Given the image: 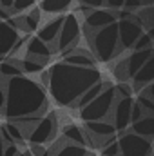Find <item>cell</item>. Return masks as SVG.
I'll return each mask as SVG.
<instances>
[{"label":"cell","instance_id":"6da1fadb","mask_svg":"<svg viewBox=\"0 0 154 156\" xmlns=\"http://www.w3.org/2000/svg\"><path fill=\"white\" fill-rule=\"evenodd\" d=\"M45 91L53 96V100L62 107H71L76 104V100L94 83L102 80V75L96 67L93 69H82L73 67L64 62L53 64L47 71Z\"/></svg>","mask_w":154,"mask_h":156},{"label":"cell","instance_id":"7a4b0ae2","mask_svg":"<svg viewBox=\"0 0 154 156\" xmlns=\"http://www.w3.org/2000/svg\"><path fill=\"white\" fill-rule=\"evenodd\" d=\"M4 116L7 118V122L24 116H44V113L47 111V91L31 76H13L4 82Z\"/></svg>","mask_w":154,"mask_h":156},{"label":"cell","instance_id":"3957f363","mask_svg":"<svg viewBox=\"0 0 154 156\" xmlns=\"http://www.w3.org/2000/svg\"><path fill=\"white\" fill-rule=\"evenodd\" d=\"M89 33V44L94 53V56L100 62H109L120 53L118 47V26L111 24L107 27H102L98 31H87ZM93 56V58H94Z\"/></svg>","mask_w":154,"mask_h":156},{"label":"cell","instance_id":"277c9868","mask_svg":"<svg viewBox=\"0 0 154 156\" xmlns=\"http://www.w3.org/2000/svg\"><path fill=\"white\" fill-rule=\"evenodd\" d=\"M116 102V93L113 85H107L93 102H89L85 107H82L78 111L80 120H83L85 123L87 122H100V120H107L111 116V111H113V105Z\"/></svg>","mask_w":154,"mask_h":156},{"label":"cell","instance_id":"5b68a950","mask_svg":"<svg viewBox=\"0 0 154 156\" xmlns=\"http://www.w3.org/2000/svg\"><path fill=\"white\" fill-rule=\"evenodd\" d=\"M78 38H80V18L76 13H69L62 20V27L56 38V51L65 55L71 49H76Z\"/></svg>","mask_w":154,"mask_h":156},{"label":"cell","instance_id":"8992f818","mask_svg":"<svg viewBox=\"0 0 154 156\" xmlns=\"http://www.w3.org/2000/svg\"><path fill=\"white\" fill-rule=\"evenodd\" d=\"M118 151L120 156H151L152 154V142L136 136L131 131L118 134Z\"/></svg>","mask_w":154,"mask_h":156},{"label":"cell","instance_id":"52a82bcc","mask_svg":"<svg viewBox=\"0 0 154 156\" xmlns=\"http://www.w3.org/2000/svg\"><path fill=\"white\" fill-rule=\"evenodd\" d=\"M151 58H152V49H143V51H132L123 62H120V66L116 69V75L121 80V83L127 82V80H131L140 71V67L147 60H151Z\"/></svg>","mask_w":154,"mask_h":156},{"label":"cell","instance_id":"ba28073f","mask_svg":"<svg viewBox=\"0 0 154 156\" xmlns=\"http://www.w3.org/2000/svg\"><path fill=\"white\" fill-rule=\"evenodd\" d=\"M54 134H56V116L49 113L40 118L37 125H33V129L27 134V140L31 145H45L54 138Z\"/></svg>","mask_w":154,"mask_h":156},{"label":"cell","instance_id":"9c48e42d","mask_svg":"<svg viewBox=\"0 0 154 156\" xmlns=\"http://www.w3.org/2000/svg\"><path fill=\"white\" fill-rule=\"evenodd\" d=\"M116 26H118V47H120V51L132 49L134 42L143 33L142 26L138 24V18H134V20H118Z\"/></svg>","mask_w":154,"mask_h":156},{"label":"cell","instance_id":"30bf717a","mask_svg":"<svg viewBox=\"0 0 154 156\" xmlns=\"http://www.w3.org/2000/svg\"><path fill=\"white\" fill-rule=\"evenodd\" d=\"M134 98H116L114 105H113V127H114L116 134L125 133L127 127L131 125V107H132Z\"/></svg>","mask_w":154,"mask_h":156},{"label":"cell","instance_id":"8fae6325","mask_svg":"<svg viewBox=\"0 0 154 156\" xmlns=\"http://www.w3.org/2000/svg\"><path fill=\"white\" fill-rule=\"evenodd\" d=\"M83 24H85V29L87 31H98L102 27H107L111 24L118 22L116 20V13L114 11H109V9H93L87 16L82 18Z\"/></svg>","mask_w":154,"mask_h":156},{"label":"cell","instance_id":"7c38bea8","mask_svg":"<svg viewBox=\"0 0 154 156\" xmlns=\"http://www.w3.org/2000/svg\"><path fill=\"white\" fill-rule=\"evenodd\" d=\"M53 55V49L51 45L44 44L40 38L37 37H29L26 42V58H31V60H37L42 64H47V60L51 58Z\"/></svg>","mask_w":154,"mask_h":156},{"label":"cell","instance_id":"4fadbf2b","mask_svg":"<svg viewBox=\"0 0 154 156\" xmlns=\"http://www.w3.org/2000/svg\"><path fill=\"white\" fill-rule=\"evenodd\" d=\"M111 136H116V131L109 120H100V122H87L85 123V138H98V140H107Z\"/></svg>","mask_w":154,"mask_h":156},{"label":"cell","instance_id":"5bb4252c","mask_svg":"<svg viewBox=\"0 0 154 156\" xmlns=\"http://www.w3.org/2000/svg\"><path fill=\"white\" fill-rule=\"evenodd\" d=\"M64 64L67 66H73V67H82V69H93L96 67V60L93 58V55H89L87 51H82V49H71L64 55Z\"/></svg>","mask_w":154,"mask_h":156},{"label":"cell","instance_id":"9a60e30c","mask_svg":"<svg viewBox=\"0 0 154 156\" xmlns=\"http://www.w3.org/2000/svg\"><path fill=\"white\" fill-rule=\"evenodd\" d=\"M20 38V33L13 29L7 22H0V62L11 53L15 42Z\"/></svg>","mask_w":154,"mask_h":156},{"label":"cell","instance_id":"2e32d148","mask_svg":"<svg viewBox=\"0 0 154 156\" xmlns=\"http://www.w3.org/2000/svg\"><path fill=\"white\" fill-rule=\"evenodd\" d=\"M152 75H154V58H151V60H147L140 67V71L134 76L131 78V89H132V93H140L145 85L152 83V78H154Z\"/></svg>","mask_w":154,"mask_h":156},{"label":"cell","instance_id":"e0dca14e","mask_svg":"<svg viewBox=\"0 0 154 156\" xmlns=\"http://www.w3.org/2000/svg\"><path fill=\"white\" fill-rule=\"evenodd\" d=\"M62 20H64V16H56V18L49 20L47 24H44L38 29L37 38H40L44 44H47V45L53 44V42H56L58 33H60V27H62Z\"/></svg>","mask_w":154,"mask_h":156},{"label":"cell","instance_id":"ac0fdd59","mask_svg":"<svg viewBox=\"0 0 154 156\" xmlns=\"http://www.w3.org/2000/svg\"><path fill=\"white\" fill-rule=\"evenodd\" d=\"M131 133H134L140 138L151 140L152 142V134H154V116H143L138 122L131 123Z\"/></svg>","mask_w":154,"mask_h":156},{"label":"cell","instance_id":"d6986e66","mask_svg":"<svg viewBox=\"0 0 154 156\" xmlns=\"http://www.w3.org/2000/svg\"><path fill=\"white\" fill-rule=\"evenodd\" d=\"M62 136H64V142L67 144H75L80 147H85L87 145V138H85V131L82 127H78L75 123H69L62 129Z\"/></svg>","mask_w":154,"mask_h":156},{"label":"cell","instance_id":"ffe728a7","mask_svg":"<svg viewBox=\"0 0 154 156\" xmlns=\"http://www.w3.org/2000/svg\"><path fill=\"white\" fill-rule=\"evenodd\" d=\"M51 151V156H87V149L85 147H80V145H75V144H67V142H58V145Z\"/></svg>","mask_w":154,"mask_h":156},{"label":"cell","instance_id":"44dd1931","mask_svg":"<svg viewBox=\"0 0 154 156\" xmlns=\"http://www.w3.org/2000/svg\"><path fill=\"white\" fill-rule=\"evenodd\" d=\"M18 75H22L18 58H4L0 62V80L2 82H5L13 76H18Z\"/></svg>","mask_w":154,"mask_h":156},{"label":"cell","instance_id":"7402d4cb","mask_svg":"<svg viewBox=\"0 0 154 156\" xmlns=\"http://www.w3.org/2000/svg\"><path fill=\"white\" fill-rule=\"evenodd\" d=\"M75 0H42L40 2V11L49 13V15H56V13H64L73 5Z\"/></svg>","mask_w":154,"mask_h":156},{"label":"cell","instance_id":"603a6c76","mask_svg":"<svg viewBox=\"0 0 154 156\" xmlns=\"http://www.w3.org/2000/svg\"><path fill=\"white\" fill-rule=\"evenodd\" d=\"M107 85H109V83H105L103 80H100L98 83L91 85V87H89V89H87V91H85V93H83V94H82V96H80V98L76 100L75 107H78V109L85 107V105H87L89 102H93V100H94V98H96V96H98V94H100V93H102L105 87H107Z\"/></svg>","mask_w":154,"mask_h":156},{"label":"cell","instance_id":"cb8c5ba5","mask_svg":"<svg viewBox=\"0 0 154 156\" xmlns=\"http://www.w3.org/2000/svg\"><path fill=\"white\" fill-rule=\"evenodd\" d=\"M20 69H22V75L26 73V76H29V75L44 73L45 64L37 62V60H31V58H22V60H20Z\"/></svg>","mask_w":154,"mask_h":156},{"label":"cell","instance_id":"d4e9b609","mask_svg":"<svg viewBox=\"0 0 154 156\" xmlns=\"http://www.w3.org/2000/svg\"><path fill=\"white\" fill-rule=\"evenodd\" d=\"M4 129L7 131V134L11 136V140H13V144H24V140H26V134H24V131L16 125V123H13V122H7L5 125H4Z\"/></svg>","mask_w":154,"mask_h":156},{"label":"cell","instance_id":"484cf974","mask_svg":"<svg viewBox=\"0 0 154 156\" xmlns=\"http://www.w3.org/2000/svg\"><path fill=\"white\" fill-rule=\"evenodd\" d=\"M143 49H152V35L145 31L138 37V40L132 45V51H143Z\"/></svg>","mask_w":154,"mask_h":156},{"label":"cell","instance_id":"4316f807","mask_svg":"<svg viewBox=\"0 0 154 156\" xmlns=\"http://www.w3.org/2000/svg\"><path fill=\"white\" fill-rule=\"evenodd\" d=\"M33 7H35V0H13L11 11H15V13H26V11H29Z\"/></svg>","mask_w":154,"mask_h":156},{"label":"cell","instance_id":"83f0119b","mask_svg":"<svg viewBox=\"0 0 154 156\" xmlns=\"http://www.w3.org/2000/svg\"><path fill=\"white\" fill-rule=\"evenodd\" d=\"M143 111H145V115L147 116H152V113H154V100L152 98H145V96H142V94H138V98L134 100Z\"/></svg>","mask_w":154,"mask_h":156},{"label":"cell","instance_id":"f1b7e54d","mask_svg":"<svg viewBox=\"0 0 154 156\" xmlns=\"http://www.w3.org/2000/svg\"><path fill=\"white\" fill-rule=\"evenodd\" d=\"M22 20H24V27H26V33H35V31H38V20H35L33 16H29L27 13H24L22 15Z\"/></svg>","mask_w":154,"mask_h":156},{"label":"cell","instance_id":"f546056e","mask_svg":"<svg viewBox=\"0 0 154 156\" xmlns=\"http://www.w3.org/2000/svg\"><path fill=\"white\" fill-rule=\"evenodd\" d=\"M116 98H132V89L131 83H118L114 87Z\"/></svg>","mask_w":154,"mask_h":156},{"label":"cell","instance_id":"4dcf8cb0","mask_svg":"<svg viewBox=\"0 0 154 156\" xmlns=\"http://www.w3.org/2000/svg\"><path fill=\"white\" fill-rule=\"evenodd\" d=\"M143 116H147V115H145V111H143L136 102H132V107H131V123L138 122L140 118H143ZM129 127H131V125H129Z\"/></svg>","mask_w":154,"mask_h":156},{"label":"cell","instance_id":"1f68e13d","mask_svg":"<svg viewBox=\"0 0 154 156\" xmlns=\"http://www.w3.org/2000/svg\"><path fill=\"white\" fill-rule=\"evenodd\" d=\"M123 2H125V0H103V5H105L109 11H114V13H118V11H121Z\"/></svg>","mask_w":154,"mask_h":156},{"label":"cell","instance_id":"d6a6232c","mask_svg":"<svg viewBox=\"0 0 154 156\" xmlns=\"http://www.w3.org/2000/svg\"><path fill=\"white\" fill-rule=\"evenodd\" d=\"M80 5L87 7V9H102L103 7V0H78Z\"/></svg>","mask_w":154,"mask_h":156},{"label":"cell","instance_id":"836d02e7","mask_svg":"<svg viewBox=\"0 0 154 156\" xmlns=\"http://www.w3.org/2000/svg\"><path fill=\"white\" fill-rule=\"evenodd\" d=\"M102 156H120V151H118V142H113L109 145L103 147L102 151Z\"/></svg>","mask_w":154,"mask_h":156},{"label":"cell","instance_id":"e575fe53","mask_svg":"<svg viewBox=\"0 0 154 156\" xmlns=\"http://www.w3.org/2000/svg\"><path fill=\"white\" fill-rule=\"evenodd\" d=\"M18 153H20L18 145H16V144H11V145H5V147H4V153H2V156H16Z\"/></svg>","mask_w":154,"mask_h":156},{"label":"cell","instance_id":"d590c367","mask_svg":"<svg viewBox=\"0 0 154 156\" xmlns=\"http://www.w3.org/2000/svg\"><path fill=\"white\" fill-rule=\"evenodd\" d=\"M45 145H31V149H29V153L31 156H44L45 154Z\"/></svg>","mask_w":154,"mask_h":156},{"label":"cell","instance_id":"8d00e7d4","mask_svg":"<svg viewBox=\"0 0 154 156\" xmlns=\"http://www.w3.org/2000/svg\"><path fill=\"white\" fill-rule=\"evenodd\" d=\"M4 105H5V87L4 82L0 80V113H4Z\"/></svg>","mask_w":154,"mask_h":156},{"label":"cell","instance_id":"74e56055","mask_svg":"<svg viewBox=\"0 0 154 156\" xmlns=\"http://www.w3.org/2000/svg\"><path fill=\"white\" fill-rule=\"evenodd\" d=\"M11 5H13V0H0V7H2V9L11 11Z\"/></svg>","mask_w":154,"mask_h":156},{"label":"cell","instance_id":"f35d334b","mask_svg":"<svg viewBox=\"0 0 154 156\" xmlns=\"http://www.w3.org/2000/svg\"><path fill=\"white\" fill-rule=\"evenodd\" d=\"M16 156H31V153H29V151H20Z\"/></svg>","mask_w":154,"mask_h":156},{"label":"cell","instance_id":"ab89813d","mask_svg":"<svg viewBox=\"0 0 154 156\" xmlns=\"http://www.w3.org/2000/svg\"><path fill=\"white\" fill-rule=\"evenodd\" d=\"M4 147H5V145H4V142H2V136H0V156H2V153H4Z\"/></svg>","mask_w":154,"mask_h":156},{"label":"cell","instance_id":"60d3db41","mask_svg":"<svg viewBox=\"0 0 154 156\" xmlns=\"http://www.w3.org/2000/svg\"><path fill=\"white\" fill-rule=\"evenodd\" d=\"M140 2H142L143 5H151V4H152V0H140Z\"/></svg>","mask_w":154,"mask_h":156}]
</instances>
